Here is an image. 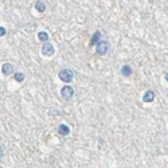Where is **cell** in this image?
<instances>
[{
  "label": "cell",
  "instance_id": "1",
  "mask_svg": "<svg viewBox=\"0 0 168 168\" xmlns=\"http://www.w3.org/2000/svg\"><path fill=\"white\" fill-rule=\"evenodd\" d=\"M58 77H59V79L63 81V82H71L73 81V77H74V74H73V71L69 70V69H63L61 70L59 73H58Z\"/></svg>",
  "mask_w": 168,
  "mask_h": 168
},
{
  "label": "cell",
  "instance_id": "2",
  "mask_svg": "<svg viewBox=\"0 0 168 168\" xmlns=\"http://www.w3.org/2000/svg\"><path fill=\"white\" fill-rule=\"evenodd\" d=\"M109 50V43L106 40H99L97 43V54L98 55H105Z\"/></svg>",
  "mask_w": 168,
  "mask_h": 168
},
{
  "label": "cell",
  "instance_id": "3",
  "mask_svg": "<svg viewBox=\"0 0 168 168\" xmlns=\"http://www.w3.org/2000/svg\"><path fill=\"white\" fill-rule=\"evenodd\" d=\"M42 54L44 57H53L54 55V46L51 43L44 42V44L42 46Z\"/></svg>",
  "mask_w": 168,
  "mask_h": 168
},
{
  "label": "cell",
  "instance_id": "4",
  "mask_svg": "<svg viewBox=\"0 0 168 168\" xmlns=\"http://www.w3.org/2000/svg\"><path fill=\"white\" fill-rule=\"evenodd\" d=\"M61 96L65 99H70L74 96V90H73V88H70V86H63L61 89Z\"/></svg>",
  "mask_w": 168,
  "mask_h": 168
},
{
  "label": "cell",
  "instance_id": "5",
  "mask_svg": "<svg viewBox=\"0 0 168 168\" xmlns=\"http://www.w3.org/2000/svg\"><path fill=\"white\" fill-rule=\"evenodd\" d=\"M155 99V92L153 90H147L143 96V101L144 102H152Z\"/></svg>",
  "mask_w": 168,
  "mask_h": 168
},
{
  "label": "cell",
  "instance_id": "6",
  "mask_svg": "<svg viewBox=\"0 0 168 168\" xmlns=\"http://www.w3.org/2000/svg\"><path fill=\"white\" fill-rule=\"evenodd\" d=\"M2 71L4 75H10L13 73V66L11 65V63H4V65L2 66Z\"/></svg>",
  "mask_w": 168,
  "mask_h": 168
},
{
  "label": "cell",
  "instance_id": "7",
  "mask_svg": "<svg viewBox=\"0 0 168 168\" xmlns=\"http://www.w3.org/2000/svg\"><path fill=\"white\" fill-rule=\"evenodd\" d=\"M58 132H59V135H62V136H67L70 133V128L65 124H61L59 126H58Z\"/></svg>",
  "mask_w": 168,
  "mask_h": 168
},
{
  "label": "cell",
  "instance_id": "8",
  "mask_svg": "<svg viewBox=\"0 0 168 168\" xmlns=\"http://www.w3.org/2000/svg\"><path fill=\"white\" fill-rule=\"evenodd\" d=\"M121 74L124 77H130V75H132V67L128 66V65L122 66L121 67Z\"/></svg>",
  "mask_w": 168,
  "mask_h": 168
},
{
  "label": "cell",
  "instance_id": "9",
  "mask_svg": "<svg viewBox=\"0 0 168 168\" xmlns=\"http://www.w3.org/2000/svg\"><path fill=\"white\" fill-rule=\"evenodd\" d=\"M99 38H101V33L99 31H96V33L93 34V36H92V39H90V44H97L98 42H99Z\"/></svg>",
  "mask_w": 168,
  "mask_h": 168
},
{
  "label": "cell",
  "instance_id": "10",
  "mask_svg": "<svg viewBox=\"0 0 168 168\" xmlns=\"http://www.w3.org/2000/svg\"><path fill=\"white\" fill-rule=\"evenodd\" d=\"M48 34L46 33V31H40V33H38V39L40 40V42H47L48 40Z\"/></svg>",
  "mask_w": 168,
  "mask_h": 168
},
{
  "label": "cell",
  "instance_id": "11",
  "mask_svg": "<svg viewBox=\"0 0 168 168\" xmlns=\"http://www.w3.org/2000/svg\"><path fill=\"white\" fill-rule=\"evenodd\" d=\"M13 78H15L16 82H23L24 81V74L23 73H16V74L13 75Z\"/></svg>",
  "mask_w": 168,
  "mask_h": 168
},
{
  "label": "cell",
  "instance_id": "12",
  "mask_svg": "<svg viewBox=\"0 0 168 168\" xmlns=\"http://www.w3.org/2000/svg\"><path fill=\"white\" fill-rule=\"evenodd\" d=\"M35 7H36V10H38L39 12H44V11H46V6H44L43 2H38Z\"/></svg>",
  "mask_w": 168,
  "mask_h": 168
},
{
  "label": "cell",
  "instance_id": "13",
  "mask_svg": "<svg viewBox=\"0 0 168 168\" xmlns=\"http://www.w3.org/2000/svg\"><path fill=\"white\" fill-rule=\"evenodd\" d=\"M6 34H7V30L4 28L3 26H0V36H4V35H6Z\"/></svg>",
  "mask_w": 168,
  "mask_h": 168
},
{
  "label": "cell",
  "instance_id": "14",
  "mask_svg": "<svg viewBox=\"0 0 168 168\" xmlns=\"http://www.w3.org/2000/svg\"><path fill=\"white\" fill-rule=\"evenodd\" d=\"M2 156H3V148L0 147V159H2Z\"/></svg>",
  "mask_w": 168,
  "mask_h": 168
},
{
  "label": "cell",
  "instance_id": "15",
  "mask_svg": "<svg viewBox=\"0 0 168 168\" xmlns=\"http://www.w3.org/2000/svg\"><path fill=\"white\" fill-rule=\"evenodd\" d=\"M165 81L168 82V73H165Z\"/></svg>",
  "mask_w": 168,
  "mask_h": 168
}]
</instances>
